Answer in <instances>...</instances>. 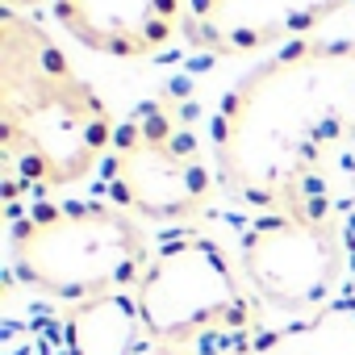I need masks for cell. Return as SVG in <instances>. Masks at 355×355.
<instances>
[{"mask_svg":"<svg viewBox=\"0 0 355 355\" xmlns=\"http://www.w3.org/2000/svg\"><path fill=\"white\" fill-rule=\"evenodd\" d=\"M150 347L189 355L214 338L251 334L259 301L230 255L205 234H180L155 247L134 288Z\"/></svg>","mask_w":355,"mask_h":355,"instance_id":"277c9868","label":"cell"},{"mask_svg":"<svg viewBox=\"0 0 355 355\" xmlns=\"http://www.w3.org/2000/svg\"><path fill=\"white\" fill-rule=\"evenodd\" d=\"M155 355H175V351H159V347H155Z\"/></svg>","mask_w":355,"mask_h":355,"instance_id":"8fae6325","label":"cell"},{"mask_svg":"<svg viewBox=\"0 0 355 355\" xmlns=\"http://www.w3.org/2000/svg\"><path fill=\"white\" fill-rule=\"evenodd\" d=\"M21 5H38V0H5V9H21Z\"/></svg>","mask_w":355,"mask_h":355,"instance_id":"30bf717a","label":"cell"},{"mask_svg":"<svg viewBox=\"0 0 355 355\" xmlns=\"http://www.w3.org/2000/svg\"><path fill=\"white\" fill-rule=\"evenodd\" d=\"M239 272L259 305L309 318L338 297L347 280V259L338 230L326 218L263 214L243 234Z\"/></svg>","mask_w":355,"mask_h":355,"instance_id":"8992f818","label":"cell"},{"mask_svg":"<svg viewBox=\"0 0 355 355\" xmlns=\"http://www.w3.org/2000/svg\"><path fill=\"white\" fill-rule=\"evenodd\" d=\"M101 167L109 205L146 222H189L214 197V167L201 159L197 134L175 121L163 101L117 121V138Z\"/></svg>","mask_w":355,"mask_h":355,"instance_id":"5b68a950","label":"cell"},{"mask_svg":"<svg viewBox=\"0 0 355 355\" xmlns=\"http://www.w3.org/2000/svg\"><path fill=\"white\" fill-rule=\"evenodd\" d=\"M117 121L63 46L17 9L0 13V159L5 197L80 184L109 159Z\"/></svg>","mask_w":355,"mask_h":355,"instance_id":"7a4b0ae2","label":"cell"},{"mask_svg":"<svg viewBox=\"0 0 355 355\" xmlns=\"http://www.w3.org/2000/svg\"><path fill=\"white\" fill-rule=\"evenodd\" d=\"M150 255L146 230L117 205H51L13 226V276L67 305L134 293Z\"/></svg>","mask_w":355,"mask_h":355,"instance_id":"3957f363","label":"cell"},{"mask_svg":"<svg viewBox=\"0 0 355 355\" xmlns=\"http://www.w3.org/2000/svg\"><path fill=\"white\" fill-rule=\"evenodd\" d=\"M146 326L134 293L96 297L84 305H67V347L71 355H142Z\"/></svg>","mask_w":355,"mask_h":355,"instance_id":"9c48e42d","label":"cell"},{"mask_svg":"<svg viewBox=\"0 0 355 355\" xmlns=\"http://www.w3.org/2000/svg\"><path fill=\"white\" fill-rule=\"evenodd\" d=\"M351 0H189L184 38L214 55H259L313 34Z\"/></svg>","mask_w":355,"mask_h":355,"instance_id":"52a82bcc","label":"cell"},{"mask_svg":"<svg viewBox=\"0 0 355 355\" xmlns=\"http://www.w3.org/2000/svg\"><path fill=\"white\" fill-rule=\"evenodd\" d=\"M59 26L88 51L150 59L184 34L189 0H46Z\"/></svg>","mask_w":355,"mask_h":355,"instance_id":"ba28073f","label":"cell"},{"mask_svg":"<svg viewBox=\"0 0 355 355\" xmlns=\"http://www.w3.org/2000/svg\"><path fill=\"white\" fill-rule=\"evenodd\" d=\"M230 193L268 214L326 218L313 189L355 155V42H297L247 71L209 125Z\"/></svg>","mask_w":355,"mask_h":355,"instance_id":"6da1fadb","label":"cell"}]
</instances>
